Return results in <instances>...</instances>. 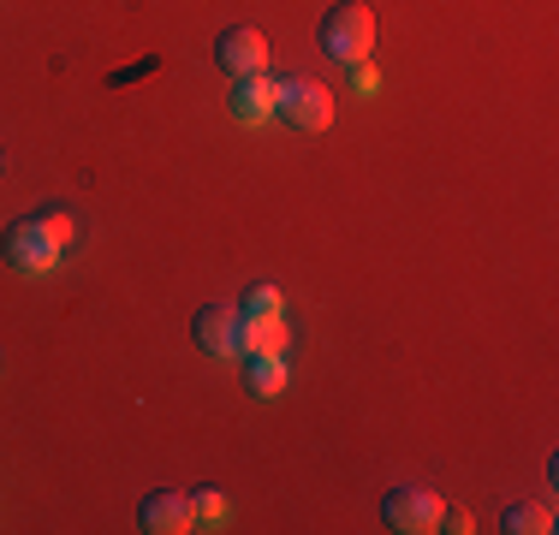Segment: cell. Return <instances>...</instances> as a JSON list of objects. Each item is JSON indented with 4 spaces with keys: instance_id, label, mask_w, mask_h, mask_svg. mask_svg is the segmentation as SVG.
<instances>
[{
    "instance_id": "8",
    "label": "cell",
    "mask_w": 559,
    "mask_h": 535,
    "mask_svg": "<svg viewBox=\"0 0 559 535\" xmlns=\"http://www.w3.org/2000/svg\"><path fill=\"white\" fill-rule=\"evenodd\" d=\"M226 107H233L238 126H262V119L274 114V84L262 72H245L233 78V96H226Z\"/></svg>"
},
{
    "instance_id": "3",
    "label": "cell",
    "mask_w": 559,
    "mask_h": 535,
    "mask_svg": "<svg viewBox=\"0 0 559 535\" xmlns=\"http://www.w3.org/2000/svg\"><path fill=\"white\" fill-rule=\"evenodd\" d=\"M274 114L298 131H322L334 119V96H328L316 78H280L274 84Z\"/></svg>"
},
{
    "instance_id": "9",
    "label": "cell",
    "mask_w": 559,
    "mask_h": 535,
    "mask_svg": "<svg viewBox=\"0 0 559 535\" xmlns=\"http://www.w3.org/2000/svg\"><path fill=\"white\" fill-rule=\"evenodd\" d=\"M250 393L257 399L286 393V352H250Z\"/></svg>"
},
{
    "instance_id": "13",
    "label": "cell",
    "mask_w": 559,
    "mask_h": 535,
    "mask_svg": "<svg viewBox=\"0 0 559 535\" xmlns=\"http://www.w3.org/2000/svg\"><path fill=\"white\" fill-rule=\"evenodd\" d=\"M238 310H245V321H269V316H280V292L274 286H250Z\"/></svg>"
},
{
    "instance_id": "2",
    "label": "cell",
    "mask_w": 559,
    "mask_h": 535,
    "mask_svg": "<svg viewBox=\"0 0 559 535\" xmlns=\"http://www.w3.org/2000/svg\"><path fill=\"white\" fill-rule=\"evenodd\" d=\"M316 36H322V54H334V60H345V66H364V54L376 48V12L357 7V0L328 7Z\"/></svg>"
},
{
    "instance_id": "12",
    "label": "cell",
    "mask_w": 559,
    "mask_h": 535,
    "mask_svg": "<svg viewBox=\"0 0 559 535\" xmlns=\"http://www.w3.org/2000/svg\"><path fill=\"white\" fill-rule=\"evenodd\" d=\"M191 518H197V530H221V524H226V494L197 488V494H191Z\"/></svg>"
},
{
    "instance_id": "4",
    "label": "cell",
    "mask_w": 559,
    "mask_h": 535,
    "mask_svg": "<svg viewBox=\"0 0 559 535\" xmlns=\"http://www.w3.org/2000/svg\"><path fill=\"white\" fill-rule=\"evenodd\" d=\"M191 333L209 357H245V310L238 304H209Z\"/></svg>"
},
{
    "instance_id": "1",
    "label": "cell",
    "mask_w": 559,
    "mask_h": 535,
    "mask_svg": "<svg viewBox=\"0 0 559 535\" xmlns=\"http://www.w3.org/2000/svg\"><path fill=\"white\" fill-rule=\"evenodd\" d=\"M72 238H78V221L66 209H36L7 226V262L24 268V274H48L72 250Z\"/></svg>"
},
{
    "instance_id": "5",
    "label": "cell",
    "mask_w": 559,
    "mask_h": 535,
    "mask_svg": "<svg viewBox=\"0 0 559 535\" xmlns=\"http://www.w3.org/2000/svg\"><path fill=\"white\" fill-rule=\"evenodd\" d=\"M441 512L447 506L435 500L429 488H393L388 506H381V518L399 530V535H423V530H441Z\"/></svg>"
},
{
    "instance_id": "10",
    "label": "cell",
    "mask_w": 559,
    "mask_h": 535,
    "mask_svg": "<svg viewBox=\"0 0 559 535\" xmlns=\"http://www.w3.org/2000/svg\"><path fill=\"white\" fill-rule=\"evenodd\" d=\"M506 530H512V535H548L554 530V506H542V500L506 506Z\"/></svg>"
},
{
    "instance_id": "11",
    "label": "cell",
    "mask_w": 559,
    "mask_h": 535,
    "mask_svg": "<svg viewBox=\"0 0 559 535\" xmlns=\"http://www.w3.org/2000/svg\"><path fill=\"white\" fill-rule=\"evenodd\" d=\"M250 352H286V321L269 316V321H245V357Z\"/></svg>"
},
{
    "instance_id": "7",
    "label": "cell",
    "mask_w": 559,
    "mask_h": 535,
    "mask_svg": "<svg viewBox=\"0 0 559 535\" xmlns=\"http://www.w3.org/2000/svg\"><path fill=\"white\" fill-rule=\"evenodd\" d=\"M138 524L150 535H179V530H197V518H191V500H185V494H143Z\"/></svg>"
},
{
    "instance_id": "6",
    "label": "cell",
    "mask_w": 559,
    "mask_h": 535,
    "mask_svg": "<svg viewBox=\"0 0 559 535\" xmlns=\"http://www.w3.org/2000/svg\"><path fill=\"white\" fill-rule=\"evenodd\" d=\"M215 60H221V72H233V78L262 72V60H269V43H262V31H250V24H233V31H221Z\"/></svg>"
}]
</instances>
